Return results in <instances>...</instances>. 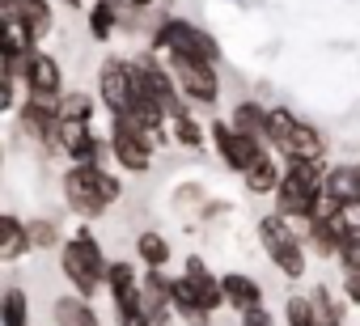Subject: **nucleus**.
Returning a JSON list of instances; mask_svg holds the SVG:
<instances>
[{
  "label": "nucleus",
  "mask_w": 360,
  "mask_h": 326,
  "mask_svg": "<svg viewBox=\"0 0 360 326\" xmlns=\"http://www.w3.org/2000/svg\"><path fill=\"white\" fill-rule=\"evenodd\" d=\"M60 271H64L68 288L81 292V296H89V301L106 288L110 263H106V250H102V242L94 237L89 225H81V229H72L64 237V246H60Z\"/></svg>",
  "instance_id": "obj_1"
},
{
  "label": "nucleus",
  "mask_w": 360,
  "mask_h": 326,
  "mask_svg": "<svg viewBox=\"0 0 360 326\" xmlns=\"http://www.w3.org/2000/svg\"><path fill=\"white\" fill-rule=\"evenodd\" d=\"M64 204L85 216V221H98L102 212H110L119 200H123V178L110 174L106 166H68L64 170Z\"/></svg>",
  "instance_id": "obj_2"
},
{
  "label": "nucleus",
  "mask_w": 360,
  "mask_h": 326,
  "mask_svg": "<svg viewBox=\"0 0 360 326\" xmlns=\"http://www.w3.org/2000/svg\"><path fill=\"white\" fill-rule=\"evenodd\" d=\"M326 195V166L322 161H284V178H280V191L271 195L276 200V212H284L288 221H309L314 208L322 204Z\"/></svg>",
  "instance_id": "obj_3"
},
{
  "label": "nucleus",
  "mask_w": 360,
  "mask_h": 326,
  "mask_svg": "<svg viewBox=\"0 0 360 326\" xmlns=\"http://www.w3.org/2000/svg\"><path fill=\"white\" fill-rule=\"evenodd\" d=\"M301 221H288L284 212H267L259 221V242H263V254L271 259V267L284 275V280H301L305 267H309V242H305V229H297Z\"/></svg>",
  "instance_id": "obj_4"
},
{
  "label": "nucleus",
  "mask_w": 360,
  "mask_h": 326,
  "mask_svg": "<svg viewBox=\"0 0 360 326\" xmlns=\"http://www.w3.org/2000/svg\"><path fill=\"white\" fill-rule=\"evenodd\" d=\"M267 144L284 157V161H322L326 140L314 123H305L301 115H292L288 106H267Z\"/></svg>",
  "instance_id": "obj_5"
},
{
  "label": "nucleus",
  "mask_w": 360,
  "mask_h": 326,
  "mask_svg": "<svg viewBox=\"0 0 360 326\" xmlns=\"http://www.w3.org/2000/svg\"><path fill=\"white\" fill-rule=\"evenodd\" d=\"M110 144H115V161L123 174H148L153 170V157L165 144L161 136H153L148 127H140L127 115H110Z\"/></svg>",
  "instance_id": "obj_6"
},
{
  "label": "nucleus",
  "mask_w": 360,
  "mask_h": 326,
  "mask_svg": "<svg viewBox=\"0 0 360 326\" xmlns=\"http://www.w3.org/2000/svg\"><path fill=\"white\" fill-rule=\"evenodd\" d=\"M178 89L191 106H217L221 102V72L217 60H200V56H178V51H161Z\"/></svg>",
  "instance_id": "obj_7"
},
{
  "label": "nucleus",
  "mask_w": 360,
  "mask_h": 326,
  "mask_svg": "<svg viewBox=\"0 0 360 326\" xmlns=\"http://www.w3.org/2000/svg\"><path fill=\"white\" fill-rule=\"evenodd\" d=\"M153 51H178V56H200V60H221V47L217 39L187 22V18H165L157 30H153Z\"/></svg>",
  "instance_id": "obj_8"
},
{
  "label": "nucleus",
  "mask_w": 360,
  "mask_h": 326,
  "mask_svg": "<svg viewBox=\"0 0 360 326\" xmlns=\"http://www.w3.org/2000/svg\"><path fill=\"white\" fill-rule=\"evenodd\" d=\"M131 93H136V68H131V60L106 56L102 68H98V98H102L106 115H127Z\"/></svg>",
  "instance_id": "obj_9"
},
{
  "label": "nucleus",
  "mask_w": 360,
  "mask_h": 326,
  "mask_svg": "<svg viewBox=\"0 0 360 326\" xmlns=\"http://www.w3.org/2000/svg\"><path fill=\"white\" fill-rule=\"evenodd\" d=\"M106 292H110V305H115L119 322L148 313V309H144V275L136 271V263H127V259L110 263V275H106Z\"/></svg>",
  "instance_id": "obj_10"
},
{
  "label": "nucleus",
  "mask_w": 360,
  "mask_h": 326,
  "mask_svg": "<svg viewBox=\"0 0 360 326\" xmlns=\"http://www.w3.org/2000/svg\"><path fill=\"white\" fill-rule=\"evenodd\" d=\"M208 140H212V148L221 152V161H225L233 174H242L250 161H255V152L263 148V140H255V136L238 131L229 119H217V123H212V131H208Z\"/></svg>",
  "instance_id": "obj_11"
},
{
  "label": "nucleus",
  "mask_w": 360,
  "mask_h": 326,
  "mask_svg": "<svg viewBox=\"0 0 360 326\" xmlns=\"http://www.w3.org/2000/svg\"><path fill=\"white\" fill-rule=\"evenodd\" d=\"M22 81H26V93H34V98H51V102L64 98V68H60V60H56L51 51H43V47H34V51L26 56Z\"/></svg>",
  "instance_id": "obj_12"
},
{
  "label": "nucleus",
  "mask_w": 360,
  "mask_h": 326,
  "mask_svg": "<svg viewBox=\"0 0 360 326\" xmlns=\"http://www.w3.org/2000/svg\"><path fill=\"white\" fill-rule=\"evenodd\" d=\"M238 178H242V187H246L250 195H276V191H280V178H284L280 152H276L271 144H263V148L255 152V161H250Z\"/></svg>",
  "instance_id": "obj_13"
},
{
  "label": "nucleus",
  "mask_w": 360,
  "mask_h": 326,
  "mask_svg": "<svg viewBox=\"0 0 360 326\" xmlns=\"http://www.w3.org/2000/svg\"><path fill=\"white\" fill-rule=\"evenodd\" d=\"M183 275L191 280V288H195V296H200V305L208 309V313H217V309H225V280L200 259V254H191L187 263H183Z\"/></svg>",
  "instance_id": "obj_14"
},
{
  "label": "nucleus",
  "mask_w": 360,
  "mask_h": 326,
  "mask_svg": "<svg viewBox=\"0 0 360 326\" xmlns=\"http://www.w3.org/2000/svg\"><path fill=\"white\" fill-rule=\"evenodd\" d=\"M221 280H225V305H229L238 318L263 305V284H259L255 275H246V271H225Z\"/></svg>",
  "instance_id": "obj_15"
},
{
  "label": "nucleus",
  "mask_w": 360,
  "mask_h": 326,
  "mask_svg": "<svg viewBox=\"0 0 360 326\" xmlns=\"http://www.w3.org/2000/svg\"><path fill=\"white\" fill-rule=\"evenodd\" d=\"M326 200L330 204H356L360 200V161L352 166V161H335V166H326Z\"/></svg>",
  "instance_id": "obj_16"
},
{
  "label": "nucleus",
  "mask_w": 360,
  "mask_h": 326,
  "mask_svg": "<svg viewBox=\"0 0 360 326\" xmlns=\"http://www.w3.org/2000/svg\"><path fill=\"white\" fill-rule=\"evenodd\" d=\"M51 326H102V318L94 313L89 296L81 292H64L51 301Z\"/></svg>",
  "instance_id": "obj_17"
},
{
  "label": "nucleus",
  "mask_w": 360,
  "mask_h": 326,
  "mask_svg": "<svg viewBox=\"0 0 360 326\" xmlns=\"http://www.w3.org/2000/svg\"><path fill=\"white\" fill-rule=\"evenodd\" d=\"M0 229H5V237H0V259H5V263H18L22 254H30V250H34L30 225H26L22 216L5 212V216H0Z\"/></svg>",
  "instance_id": "obj_18"
},
{
  "label": "nucleus",
  "mask_w": 360,
  "mask_h": 326,
  "mask_svg": "<svg viewBox=\"0 0 360 326\" xmlns=\"http://www.w3.org/2000/svg\"><path fill=\"white\" fill-rule=\"evenodd\" d=\"M22 26H26V34L34 39V47L51 34V26H56V9H51V0H22V9L13 13Z\"/></svg>",
  "instance_id": "obj_19"
},
{
  "label": "nucleus",
  "mask_w": 360,
  "mask_h": 326,
  "mask_svg": "<svg viewBox=\"0 0 360 326\" xmlns=\"http://www.w3.org/2000/svg\"><path fill=\"white\" fill-rule=\"evenodd\" d=\"M136 259H140L144 267H153V271H165V267H169V259H174V246H169V237H165V233L144 229V233H136Z\"/></svg>",
  "instance_id": "obj_20"
},
{
  "label": "nucleus",
  "mask_w": 360,
  "mask_h": 326,
  "mask_svg": "<svg viewBox=\"0 0 360 326\" xmlns=\"http://www.w3.org/2000/svg\"><path fill=\"white\" fill-rule=\"evenodd\" d=\"M229 123H233L238 131H246V136H255V140H263V144H267V106H263V102L242 98V102L233 106Z\"/></svg>",
  "instance_id": "obj_21"
},
{
  "label": "nucleus",
  "mask_w": 360,
  "mask_h": 326,
  "mask_svg": "<svg viewBox=\"0 0 360 326\" xmlns=\"http://www.w3.org/2000/svg\"><path fill=\"white\" fill-rule=\"evenodd\" d=\"M0 326H30V296L26 288L9 284L5 296H0Z\"/></svg>",
  "instance_id": "obj_22"
},
{
  "label": "nucleus",
  "mask_w": 360,
  "mask_h": 326,
  "mask_svg": "<svg viewBox=\"0 0 360 326\" xmlns=\"http://www.w3.org/2000/svg\"><path fill=\"white\" fill-rule=\"evenodd\" d=\"M85 22H89L94 43H110V34H115V26H119V5H115V0H94Z\"/></svg>",
  "instance_id": "obj_23"
},
{
  "label": "nucleus",
  "mask_w": 360,
  "mask_h": 326,
  "mask_svg": "<svg viewBox=\"0 0 360 326\" xmlns=\"http://www.w3.org/2000/svg\"><path fill=\"white\" fill-rule=\"evenodd\" d=\"M98 93H85V89H68L64 98H60V119H77V123H94V115H98Z\"/></svg>",
  "instance_id": "obj_24"
},
{
  "label": "nucleus",
  "mask_w": 360,
  "mask_h": 326,
  "mask_svg": "<svg viewBox=\"0 0 360 326\" xmlns=\"http://www.w3.org/2000/svg\"><path fill=\"white\" fill-rule=\"evenodd\" d=\"M284 322H288V326H322L314 296H301V292H292V296L284 301Z\"/></svg>",
  "instance_id": "obj_25"
},
{
  "label": "nucleus",
  "mask_w": 360,
  "mask_h": 326,
  "mask_svg": "<svg viewBox=\"0 0 360 326\" xmlns=\"http://www.w3.org/2000/svg\"><path fill=\"white\" fill-rule=\"evenodd\" d=\"M309 296H314V305H318V318H326V322H343V318H347V305H352V301H347V296H335L326 284H318Z\"/></svg>",
  "instance_id": "obj_26"
},
{
  "label": "nucleus",
  "mask_w": 360,
  "mask_h": 326,
  "mask_svg": "<svg viewBox=\"0 0 360 326\" xmlns=\"http://www.w3.org/2000/svg\"><path fill=\"white\" fill-rule=\"evenodd\" d=\"M169 140H174V144H183V148H204V127H200L191 115L169 119Z\"/></svg>",
  "instance_id": "obj_27"
},
{
  "label": "nucleus",
  "mask_w": 360,
  "mask_h": 326,
  "mask_svg": "<svg viewBox=\"0 0 360 326\" xmlns=\"http://www.w3.org/2000/svg\"><path fill=\"white\" fill-rule=\"evenodd\" d=\"M30 237H34V250L64 246V237H60V225H56L51 216H34V221H30Z\"/></svg>",
  "instance_id": "obj_28"
},
{
  "label": "nucleus",
  "mask_w": 360,
  "mask_h": 326,
  "mask_svg": "<svg viewBox=\"0 0 360 326\" xmlns=\"http://www.w3.org/2000/svg\"><path fill=\"white\" fill-rule=\"evenodd\" d=\"M339 267L343 275H360V233H347L339 246Z\"/></svg>",
  "instance_id": "obj_29"
},
{
  "label": "nucleus",
  "mask_w": 360,
  "mask_h": 326,
  "mask_svg": "<svg viewBox=\"0 0 360 326\" xmlns=\"http://www.w3.org/2000/svg\"><path fill=\"white\" fill-rule=\"evenodd\" d=\"M238 326H271V313L259 305V309H250V313H242L238 318Z\"/></svg>",
  "instance_id": "obj_30"
},
{
  "label": "nucleus",
  "mask_w": 360,
  "mask_h": 326,
  "mask_svg": "<svg viewBox=\"0 0 360 326\" xmlns=\"http://www.w3.org/2000/svg\"><path fill=\"white\" fill-rule=\"evenodd\" d=\"M343 296L360 309V275H343Z\"/></svg>",
  "instance_id": "obj_31"
},
{
  "label": "nucleus",
  "mask_w": 360,
  "mask_h": 326,
  "mask_svg": "<svg viewBox=\"0 0 360 326\" xmlns=\"http://www.w3.org/2000/svg\"><path fill=\"white\" fill-rule=\"evenodd\" d=\"M22 9V0H0V18H13Z\"/></svg>",
  "instance_id": "obj_32"
},
{
  "label": "nucleus",
  "mask_w": 360,
  "mask_h": 326,
  "mask_svg": "<svg viewBox=\"0 0 360 326\" xmlns=\"http://www.w3.org/2000/svg\"><path fill=\"white\" fill-rule=\"evenodd\" d=\"M123 5H127V9H136V13H140V9H153V0H123Z\"/></svg>",
  "instance_id": "obj_33"
},
{
  "label": "nucleus",
  "mask_w": 360,
  "mask_h": 326,
  "mask_svg": "<svg viewBox=\"0 0 360 326\" xmlns=\"http://www.w3.org/2000/svg\"><path fill=\"white\" fill-rule=\"evenodd\" d=\"M322 326H343V322H326V318H322Z\"/></svg>",
  "instance_id": "obj_34"
}]
</instances>
